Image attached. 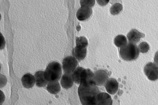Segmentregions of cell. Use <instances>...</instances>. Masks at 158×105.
<instances>
[{
	"label": "cell",
	"instance_id": "1",
	"mask_svg": "<svg viewBox=\"0 0 158 105\" xmlns=\"http://www.w3.org/2000/svg\"><path fill=\"white\" fill-rule=\"evenodd\" d=\"M78 88V92L82 105H97L96 98L100 91L93 81L81 82Z\"/></svg>",
	"mask_w": 158,
	"mask_h": 105
},
{
	"label": "cell",
	"instance_id": "2",
	"mask_svg": "<svg viewBox=\"0 0 158 105\" xmlns=\"http://www.w3.org/2000/svg\"><path fill=\"white\" fill-rule=\"evenodd\" d=\"M62 75L61 65L57 62L50 63L44 71V75L48 82L58 81Z\"/></svg>",
	"mask_w": 158,
	"mask_h": 105
},
{
	"label": "cell",
	"instance_id": "3",
	"mask_svg": "<svg viewBox=\"0 0 158 105\" xmlns=\"http://www.w3.org/2000/svg\"><path fill=\"white\" fill-rule=\"evenodd\" d=\"M120 55L121 57L126 61H132L139 56V51L136 45L131 43L127 44L120 48Z\"/></svg>",
	"mask_w": 158,
	"mask_h": 105
},
{
	"label": "cell",
	"instance_id": "4",
	"mask_svg": "<svg viewBox=\"0 0 158 105\" xmlns=\"http://www.w3.org/2000/svg\"><path fill=\"white\" fill-rule=\"evenodd\" d=\"M109 75L107 71L104 70H99L94 73L93 81L97 86L105 85L108 79Z\"/></svg>",
	"mask_w": 158,
	"mask_h": 105
},
{
	"label": "cell",
	"instance_id": "5",
	"mask_svg": "<svg viewBox=\"0 0 158 105\" xmlns=\"http://www.w3.org/2000/svg\"><path fill=\"white\" fill-rule=\"evenodd\" d=\"M78 62L73 57L68 56L64 58L63 61L62 67L65 73H71L76 69Z\"/></svg>",
	"mask_w": 158,
	"mask_h": 105
},
{
	"label": "cell",
	"instance_id": "6",
	"mask_svg": "<svg viewBox=\"0 0 158 105\" xmlns=\"http://www.w3.org/2000/svg\"><path fill=\"white\" fill-rule=\"evenodd\" d=\"M144 71L148 78L152 81L158 79V67L152 62H149L145 66Z\"/></svg>",
	"mask_w": 158,
	"mask_h": 105
},
{
	"label": "cell",
	"instance_id": "7",
	"mask_svg": "<svg viewBox=\"0 0 158 105\" xmlns=\"http://www.w3.org/2000/svg\"><path fill=\"white\" fill-rule=\"evenodd\" d=\"M91 8L85 6H81L77 12V17L80 21H84L89 18L92 14Z\"/></svg>",
	"mask_w": 158,
	"mask_h": 105
},
{
	"label": "cell",
	"instance_id": "8",
	"mask_svg": "<svg viewBox=\"0 0 158 105\" xmlns=\"http://www.w3.org/2000/svg\"><path fill=\"white\" fill-rule=\"evenodd\" d=\"M112 102L111 96L106 92L100 93L96 97L97 105H112Z\"/></svg>",
	"mask_w": 158,
	"mask_h": 105
},
{
	"label": "cell",
	"instance_id": "9",
	"mask_svg": "<svg viewBox=\"0 0 158 105\" xmlns=\"http://www.w3.org/2000/svg\"><path fill=\"white\" fill-rule=\"evenodd\" d=\"M145 34L137 30L132 29L127 34V37L130 43H136L140 40V38L145 37Z\"/></svg>",
	"mask_w": 158,
	"mask_h": 105
},
{
	"label": "cell",
	"instance_id": "10",
	"mask_svg": "<svg viewBox=\"0 0 158 105\" xmlns=\"http://www.w3.org/2000/svg\"><path fill=\"white\" fill-rule=\"evenodd\" d=\"M107 91L109 94L114 95L117 91L118 88V83L117 80L113 78L108 79L105 84Z\"/></svg>",
	"mask_w": 158,
	"mask_h": 105
},
{
	"label": "cell",
	"instance_id": "11",
	"mask_svg": "<svg viewBox=\"0 0 158 105\" xmlns=\"http://www.w3.org/2000/svg\"><path fill=\"white\" fill-rule=\"evenodd\" d=\"M21 81L24 87L29 88L34 86L35 82V76L30 73H27L23 76Z\"/></svg>",
	"mask_w": 158,
	"mask_h": 105
},
{
	"label": "cell",
	"instance_id": "12",
	"mask_svg": "<svg viewBox=\"0 0 158 105\" xmlns=\"http://www.w3.org/2000/svg\"><path fill=\"white\" fill-rule=\"evenodd\" d=\"M73 82L72 78V73H65L61 78L60 83L63 88L68 89L72 86Z\"/></svg>",
	"mask_w": 158,
	"mask_h": 105
},
{
	"label": "cell",
	"instance_id": "13",
	"mask_svg": "<svg viewBox=\"0 0 158 105\" xmlns=\"http://www.w3.org/2000/svg\"><path fill=\"white\" fill-rule=\"evenodd\" d=\"M44 71H40L36 72L35 74L36 85L39 87H44L48 83L44 75Z\"/></svg>",
	"mask_w": 158,
	"mask_h": 105
},
{
	"label": "cell",
	"instance_id": "14",
	"mask_svg": "<svg viewBox=\"0 0 158 105\" xmlns=\"http://www.w3.org/2000/svg\"><path fill=\"white\" fill-rule=\"evenodd\" d=\"M86 47L76 46L73 50V55L75 58L78 60H83L86 56Z\"/></svg>",
	"mask_w": 158,
	"mask_h": 105
},
{
	"label": "cell",
	"instance_id": "15",
	"mask_svg": "<svg viewBox=\"0 0 158 105\" xmlns=\"http://www.w3.org/2000/svg\"><path fill=\"white\" fill-rule=\"evenodd\" d=\"M47 90L51 94H57L60 90L59 83L58 81L48 82L47 87Z\"/></svg>",
	"mask_w": 158,
	"mask_h": 105
},
{
	"label": "cell",
	"instance_id": "16",
	"mask_svg": "<svg viewBox=\"0 0 158 105\" xmlns=\"http://www.w3.org/2000/svg\"><path fill=\"white\" fill-rule=\"evenodd\" d=\"M84 68L78 67L73 71L72 73V76L73 81L77 84H80L81 81V75Z\"/></svg>",
	"mask_w": 158,
	"mask_h": 105
},
{
	"label": "cell",
	"instance_id": "17",
	"mask_svg": "<svg viewBox=\"0 0 158 105\" xmlns=\"http://www.w3.org/2000/svg\"><path fill=\"white\" fill-rule=\"evenodd\" d=\"M114 43L119 47H122L127 44L126 38L123 35H119L116 36L114 39Z\"/></svg>",
	"mask_w": 158,
	"mask_h": 105
},
{
	"label": "cell",
	"instance_id": "18",
	"mask_svg": "<svg viewBox=\"0 0 158 105\" xmlns=\"http://www.w3.org/2000/svg\"><path fill=\"white\" fill-rule=\"evenodd\" d=\"M122 5L119 3L114 4L110 9V12L112 14L114 15L119 13L123 9Z\"/></svg>",
	"mask_w": 158,
	"mask_h": 105
},
{
	"label": "cell",
	"instance_id": "19",
	"mask_svg": "<svg viewBox=\"0 0 158 105\" xmlns=\"http://www.w3.org/2000/svg\"><path fill=\"white\" fill-rule=\"evenodd\" d=\"M76 46L86 47L88 44L87 39L84 36L78 38L76 40Z\"/></svg>",
	"mask_w": 158,
	"mask_h": 105
},
{
	"label": "cell",
	"instance_id": "20",
	"mask_svg": "<svg viewBox=\"0 0 158 105\" xmlns=\"http://www.w3.org/2000/svg\"><path fill=\"white\" fill-rule=\"evenodd\" d=\"M150 47L148 44L146 42H141L138 46L139 51L142 53H146L149 50Z\"/></svg>",
	"mask_w": 158,
	"mask_h": 105
},
{
	"label": "cell",
	"instance_id": "21",
	"mask_svg": "<svg viewBox=\"0 0 158 105\" xmlns=\"http://www.w3.org/2000/svg\"><path fill=\"white\" fill-rule=\"evenodd\" d=\"M95 0H80V3L81 6H85L91 8L94 5Z\"/></svg>",
	"mask_w": 158,
	"mask_h": 105
},
{
	"label": "cell",
	"instance_id": "22",
	"mask_svg": "<svg viewBox=\"0 0 158 105\" xmlns=\"http://www.w3.org/2000/svg\"><path fill=\"white\" fill-rule=\"evenodd\" d=\"M97 1L99 5L103 6L106 5L109 0H97Z\"/></svg>",
	"mask_w": 158,
	"mask_h": 105
},
{
	"label": "cell",
	"instance_id": "23",
	"mask_svg": "<svg viewBox=\"0 0 158 105\" xmlns=\"http://www.w3.org/2000/svg\"><path fill=\"white\" fill-rule=\"evenodd\" d=\"M154 63L158 67V51L155 53L154 58Z\"/></svg>",
	"mask_w": 158,
	"mask_h": 105
},
{
	"label": "cell",
	"instance_id": "24",
	"mask_svg": "<svg viewBox=\"0 0 158 105\" xmlns=\"http://www.w3.org/2000/svg\"><path fill=\"white\" fill-rule=\"evenodd\" d=\"M1 42H2V43H1V49H3L5 45V41L4 38H3V37L2 36V34H1Z\"/></svg>",
	"mask_w": 158,
	"mask_h": 105
}]
</instances>
